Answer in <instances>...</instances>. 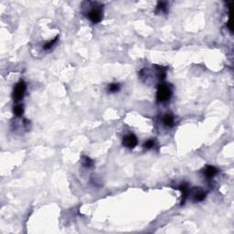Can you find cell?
I'll list each match as a JSON object with an SVG mask.
<instances>
[{"instance_id": "cell-3", "label": "cell", "mask_w": 234, "mask_h": 234, "mask_svg": "<svg viewBox=\"0 0 234 234\" xmlns=\"http://www.w3.org/2000/svg\"><path fill=\"white\" fill-rule=\"evenodd\" d=\"M101 8L102 7H94V8L88 13L89 19L94 24L99 23L103 19V9Z\"/></svg>"}, {"instance_id": "cell-7", "label": "cell", "mask_w": 234, "mask_h": 234, "mask_svg": "<svg viewBox=\"0 0 234 234\" xmlns=\"http://www.w3.org/2000/svg\"><path fill=\"white\" fill-rule=\"evenodd\" d=\"M179 190H180L181 193H182L181 204H184L185 201H186V199H187V198H188V193H189L188 188V186H187V185H181V186L179 187Z\"/></svg>"}, {"instance_id": "cell-8", "label": "cell", "mask_w": 234, "mask_h": 234, "mask_svg": "<svg viewBox=\"0 0 234 234\" xmlns=\"http://www.w3.org/2000/svg\"><path fill=\"white\" fill-rule=\"evenodd\" d=\"M163 122H164V124H165L167 126H173L175 120H174L173 115H171V114H166V115H164V117H163Z\"/></svg>"}, {"instance_id": "cell-5", "label": "cell", "mask_w": 234, "mask_h": 234, "mask_svg": "<svg viewBox=\"0 0 234 234\" xmlns=\"http://www.w3.org/2000/svg\"><path fill=\"white\" fill-rule=\"evenodd\" d=\"M205 197H206V193L201 189H197L193 195V198H194L195 202H200V201L204 200Z\"/></svg>"}, {"instance_id": "cell-1", "label": "cell", "mask_w": 234, "mask_h": 234, "mask_svg": "<svg viewBox=\"0 0 234 234\" xmlns=\"http://www.w3.org/2000/svg\"><path fill=\"white\" fill-rule=\"evenodd\" d=\"M171 90L169 86L166 83H162L158 85V92H157V98L158 102L165 103L168 102L171 98Z\"/></svg>"}, {"instance_id": "cell-10", "label": "cell", "mask_w": 234, "mask_h": 234, "mask_svg": "<svg viewBox=\"0 0 234 234\" xmlns=\"http://www.w3.org/2000/svg\"><path fill=\"white\" fill-rule=\"evenodd\" d=\"M13 112L17 116H21L24 114V106L22 104H17L13 108Z\"/></svg>"}, {"instance_id": "cell-14", "label": "cell", "mask_w": 234, "mask_h": 234, "mask_svg": "<svg viewBox=\"0 0 234 234\" xmlns=\"http://www.w3.org/2000/svg\"><path fill=\"white\" fill-rule=\"evenodd\" d=\"M154 145V141L153 139H149V140H147V141L144 144V147L145 149H150V148H152Z\"/></svg>"}, {"instance_id": "cell-2", "label": "cell", "mask_w": 234, "mask_h": 234, "mask_svg": "<svg viewBox=\"0 0 234 234\" xmlns=\"http://www.w3.org/2000/svg\"><path fill=\"white\" fill-rule=\"evenodd\" d=\"M26 90H27L26 83L23 81L19 82L15 85V87H14V91H13V97H14V99L16 101L22 100L23 97H24V94L26 93Z\"/></svg>"}, {"instance_id": "cell-11", "label": "cell", "mask_w": 234, "mask_h": 234, "mask_svg": "<svg viewBox=\"0 0 234 234\" xmlns=\"http://www.w3.org/2000/svg\"><path fill=\"white\" fill-rule=\"evenodd\" d=\"M58 39H59V36H57V37H56L55 39H53L52 40H49V42H47L46 44H44L43 49H50L57 43Z\"/></svg>"}, {"instance_id": "cell-9", "label": "cell", "mask_w": 234, "mask_h": 234, "mask_svg": "<svg viewBox=\"0 0 234 234\" xmlns=\"http://www.w3.org/2000/svg\"><path fill=\"white\" fill-rule=\"evenodd\" d=\"M168 10V7H167V3L166 2H158V6H157V9H155V12L157 13H163V12H167Z\"/></svg>"}, {"instance_id": "cell-13", "label": "cell", "mask_w": 234, "mask_h": 234, "mask_svg": "<svg viewBox=\"0 0 234 234\" xmlns=\"http://www.w3.org/2000/svg\"><path fill=\"white\" fill-rule=\"evenodd\" d=\"M120 90V84L119 83H111L108 86V92L109 93H117Z\"/></svg>"}, {"instance_id": "cell-6", "label": "cell", "mask_w": 234, "mask_h": 234, "mask_svg": "<svg viewBox=\"0 0 234 234\" xmlns=\"http://www.w3.org/2000/svg\"><path fill=\"white\" fill-rule=\"evenodd\" d=\"M204 173H205L206 177H208V178H213V177L218 173V170H217L216 168H214V167H212V166H209V167L206 168Z\"/></svg>"}, {"instance_id": "cell-12", "label": "cell", "mask_w": 234, "mask_h": 234, "mask_svg": "<svg viewBox=\"0 0 234 234\" xmlns=\"http://www.w3.org/2000/svg\"><path fill=\"white\" fill-rule=\"evenodd\" d=\"M83 166H84L85 168H88L93 167V161L90 158H88V157H83Z\"/></svg>"}, {"instance_id": "cell-4", "label": "cell", "mask_w": 234, "mask_h": 234, "mask_svg": "<svg viewBox=\"0 0 234 234\" xmlns=\"http://www.w3.org/2000/svg\"><path fill=\"white\" fill-rule=\"evenodd\" d=\"M137 143H138L137 137L134 134H129L125 135L123 139V144L127 148H134Z\"/></svg>"}]
</instances>
